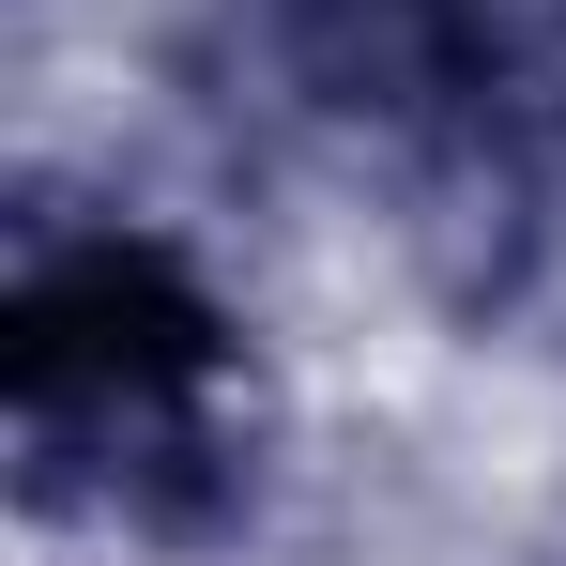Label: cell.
<instances>
[{
    "label": "cell",
    "mask_w": 566,
    "mask_h": 566,
    "mask_svg": "<svg viewBox=\"0 0 566 566\" xmlns=\"http://www.w3.org/2000/svg\"><path fill=\"white\" fill-rule=\"evenodd\" d=\"M214 306L154 245H62L15 291V413L31 429H138L214 382Z\"/></svg>",
    "instance_id": "6da1fadb"
}]
</instances>
